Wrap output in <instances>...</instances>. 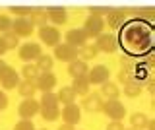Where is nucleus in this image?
I'll list each match as a JSON object with an SVG mask.
<instances>
[{
  "label": "nucleus",
  "mask_w": 155,
  "mask_h": 130,
  "mask_svg": "<svg viewBox=\"0 0 155 130\" xmlns=\"http://www.w3.org/2000/svg\"><path fill=\"white\" fill-rule=\"evenodd\" d=\"M116 45L124 52L122 56L136 60H145L155 51V29L153 23L130 18L124 22V25L118 29Z\"/></svg>",
  "instance_id": "obj_1"
},
{
  "label": "nucleus",
  "mask_w": 155,
  "mask_h": 130,
  "mask_svg": "<svg viewBox=\"0 0 155 130\" xmlns=\"http://www.w3.org/2000/svg\"><path fill=\"white\" fill-rule=\"evenodd\" d=\"M39 115L48 122L60 117V103L56 99V93H43L41 101H39Z\"/></svg>",
  "instance_id": "obj_2"
},
{
  "label": "nucleus",
  "mask_w": 155,
  "mask_h": 130,
  "mask_svg": "<svg viewBox=\"0 0 155 130\" xmlns=\"http://www.w3.org/2000/svg\"><path fill=\"white\" fill-rule=\"evenodd\" d=\"M101 113H103L105 117H109L110 120H120V122H122V118L126 117V107L118 99H107L103 103Z\"/></svg>",
  "instance_id": "obj_3"
},
{
  "label": "nucleus",
  "mask_w": 155,
  "mask_h": 130,
  "mask_svg": "<svg viewBox=\"0 0 155 130\" xmlns=\"http://www.w3.org/2000/svg\"><path fill=\"white\" fill-rule=\"evenodd\" d=\"M84 33L87 35V39H97V37L103 33L105 29V20L103 18H99V16H93V14H89L87 16V20L84 22Z\"/></svg>",
  "instance_id": "obj_4"
},
{
  "label": "nucleus",
  "mask_w": 155,
  "mask_h": 130,
  "mask_svg": "<svg viewBox=\"0 0 155 130\" xmlns=\"http://www.w3.org/2000/svg\"><path fill=\"white\" fill-rule=\"evenodd\" d=\"M41 55H43V51H41V45H39V43H31V41H29V43L19 45V49H18V56L23 62H27V64H31L33 60H37Z\"/></svg>",
  "instance_id": "obj_5"
},
{
  "label": "nucleus",
  "mask_w": 155,
  "mask_h": 130,
  "mask_svg": "<svg viewBox=\"0 0 155 130\" xmlns=\"http://www.w3.org/2000/svg\"><path fill=\"white\" fill-rule=\"evenodd\" d=\"M87 80H89V85H101V84H105V82H109L110 80V70H109V66H105V64H97L93 66V68H89L87 70Z\"/></svg>",
  "instance_id": "obj_6"
},
{
  "label": "nucleus",
  "mask_w": 155,
  "mask_h": 130,
  "mask_svg": "<svg viewBox=\"0 0 155 130\" xmlns=\"http://www.w3.org/2000/svg\"><path fill=\"white\" fill-rule=\"evenodd\" d=\"M95 47H97L99 52H107V55H113V52H116V49H118L116 37L113 33H105V31L95 39Z\"/></svg>",
  "instance_id": "obj_7"
},
{
  "label": "nucleus",
  "mask_w": 155,
  "mask_h": 130,
  "mask_svg": "<svg viewBox=\"0 0 155 130\" xmlns=\"http://www.w3.org/2000/svg\"><path fill=\"white\" fill-rule=\"evenodd\" d=\"M39 39L45 43L47 47H56V45H60L62 35H60V31H58V27H54V25H45V27H41V29H39Z\"/></svg>",
  "instance_id": "obj_8"
},
{
  "label": "nucleus",
  "mask_w": 155,
  "mask_h": 130,
  "mask_svg": "<svg viewBox=\"0 0 155 130\" xmlns=\"http://www.w3.org/2000/svg\"><path fill=\"white\" fill-rule=\"evenodd\" d=\"M18 115L21 117L23 120H33V117L39 115V101L35 97L31 99H23L18 107Z\"/></svg>",
  "instance_id": "obj_9"
},
{
  "label": "nucleus",
  "mask_w": 155,
  "mask_h": 130,
  "mask_svg": "<svg viewBox=\"0 0 155 130\" xmlns=\"http://www.w3.org/2000/svg\"><path fill=\"white\" fill-rule=\"evenodd\" d=\"M52 58H56V60H60V62H68V64H70V62L78 60V49L66 45V43H60V45L54 47V56H52Z\"/></svg>",
  "instance_id": "obj_10"
},
{
  "label": "nucleus",
  "mask_w": 155,
  "mask_h": 130,
  "mask_svg": "<svg viewBox=\"0 0 155 130\" xmlns=\"http://www.w3.org/2000/svg\"><path fill=\"white\" fill-rule=\"evenodd\" d=\"M64 43L70 47H74V49H81L84 45H87V35L84 33V29H78V27H74V29H68L66 35H64Z\"/></svg>",
  "instance_id": "obj_11"
},
{
  "label": "nucleus",
  "mask_w": 155,
  "mask_h": 130,
  "mask_svg": "<svg viewBox=\"0 0 155 130\" xmlns=\"http://www.w3.org/2000/svg\"><path fill=\"white\" fill-rule=\"evenodd\" d=\"M60 117L64 120V124H70V126H76L81 120V109L78 107L76 103L72 105H64V109L60 111Z\"/></svg>",
  "instance_id": "obj_12"
},
{
  "label": "nucleus",
  "mask_w": 155,
  "mask_h": 130,
  "mask_svg": "<svg viewBox=\"0 0 155 130\" xmlns=\"http://www.w3.org/2000/svg\"><path fill=\"white\" fill-rule=\"evenodd\" d=\"M19 82H21V76H19V72L16 68H12V66H8L6 72L0 76V84H2L4 89H16L19 85Z\"/></svg>",
  "instance_id": "obj_13"
},
{
  "label": "nucleus",
  "mask_w": 155,
  "mask_h": 130,
  "mask_svg": "<svg viewBox=\"0 0 155 130\" xmlns=\"http://www.w3.org/2000/svg\"><path fill=\"white\" fill-rule=\"evenodd\" d=\"M128 20V14H126L124 10H118V8H113L109 14H107V23L105 25H109L110 29L118 31L120 27L124 25V22Z\"/></svg>",
  "instance_id": "obj_14"
},
{
  "label": "nucleus",
  "mask_w": 155,
  "mask_h": 130,
  "mask_svg": "<svg viewBox=\"0 0 155 130\" xmlns=\"http://www.w3.org/2000/svg\"><path fill=\"white\" fill-rule=\"evenodd\" d=\"M37 91H43V93H52V89L56 88V76L52 72H43L37 78Z\"/></svg>",
  "instance_id": "obj_15"
},
{
  "label": "nucleus",
  "mask_w": 155,
  "mask_h": 130,
  "mask_svg": "<svg viewBox=\"0 0 155 130\" xmlns=\"http://www.w3.org/2000/svg\"><path fill=\"white\" fill-rule=\"evenodd\" d=\"M103 103H105V99L101 97V93H87L84 97V101H81V107L87 113H101Z\"/></svg>",
  "instance_id": "obj_16"
},
{
  "label": "nucleus",
  "mask_w": 155,
  "mask_h": 130,
  "mask_svg": "<svg viewBox=\"0 0 155 130\" xmlns=\"http://www.w3.org/2000/svg\"><path fill=\"white\" fill-rule=\"evenodd\" d=\"M33 29H35V27L29 22V18H16V20L12 22V31L16 33L18 37H31Z\"/></svg>",
  "instance_id": "obj_17"
},
{
  "label": "nucleus",
  "mask_w": 155,
  "mask_h": 130,
  "mask_svg": "<svg viewBox=\"0 0 155 130\" xmlns=\"http://www.w3.org/2000/svg\"><path fill=\"white\" fill-rule=\"evenodd\" d=\"M47 18H48V22L51 23H54V27L56 25H64V23L68 22V12H66V8H48L47 10Z\"/></svg>",
  "instance_id": "obj_18"
},
{
  "label": "nucleus",
  "mask_w": 155,
  "mask_h": 130,
  "mask_svg": "<svg viewBox=\"0 0 155 130\" xmlns=\"http://www.w3.org/2000/svg\"><path fill=\"white\" fill-rule=\"evenodd\" d=\"M29 22L33 23V27H45L48 18H47V10H43V8H33L31 14H29Z\"/></svg>",
  "instance_id": "obj_19"
},
{
  "label": "nucleus",
  "mask_w": 155,
  "mask_h": 130,
  "mask_svg": "<svg viewBox=\"0 0 155 130\" xmlns=\"http://www.w3.org/2000/svg\"><path fill=\"white\" fill-rule=\"evenodd\" d=\"M101 97H105V99H118V95H120V88L114 84V82H105V84H101Z\"/></svg>",
  "instance_id": "obj_20"
},
{
  "label": "nucleus",
  "mask_w": 155,
  "mask_h": 130,
  "mask_svg": "<svg viewBox=\"0 0 155 130\" xmlns=\"http://www.w3.org/2000/svg\"><path fill=\"white\" fill-rule=\"evenodd\" d=\"M18 93L21 95L23 99H31V97H35V93H37V84H35V82L21 80V82H19V85H18Z\"/></svg>",
  "instance_id": "obj_21"
},
{
  "label": "nucleus",
  "mask_w": 155,
  "mask_h": 130,
  "mask_svg": "<svg viewBox=\"0 0 155 130\" xmlns=\"http://www.w3.org/2000/svg\"><path fill=\"white\" fill-rule=\"evenodd\" d=\"M70 88L74 89L76 95H84V97H85V95L89 93V80H87V74L80 76V78H74V82H72Z\"/></svg>",
  "instance_id": "obj_22"
},
{
  "label": "nucleus",
  "mask_w": 155,
  "mask_h": 130,
  "mask_svg": "<svg viewBox=\"0 0 155 130\" xmlns=\"http://www.w3.org/2000/svg\"><path fill=\"white\" fill-rule=\"evenodd\" d=\"M87 62H84V60H74V62H70L68 64V74L72 76V78H80V76H85L87 74Z\"/></svg>",
  "instance_id": "obj_23"
},
{
  "label": "nucleus",
  "mask_w": 155,
  "mask_h": 130,
  "mask_svg": "<svg viewBox=\"0 0 155 130\" xmlns=\"http://www.w3.org/2000/svg\"><path fill=\"white\" fill-rule=\"evenodd\" d=\"M78 95L74 93V89L70 88V85H64V88H60V91L56 93V99H58V103H62V105H72L76 101Z\"/></svg>",
  "instance_id": "obj_24"
},
{
  "label": "nucleus",
  "mask_w": 155,
  "mask_h": 130,
  "mask_svg": "<svg viewBox=\"0 0 155 130\" xmlns=\"http://www.w3.org/2000/svg\"><path fill=\"white\" fill-rule=\"evenodd\" d=\"M149 122V117L145 113H132V117H130V126L136 128V130H145V126H147Z\"/></svg>",
  "instance_id": "obj_25"
},
{
  "label": "nucleus",
  "mask_w": 155,
  "mask_h": 130,
  "mask_svg": "<svg viewBox=\"0 0 155 130\" xmlns=\"http://www.w3.org/2000/svg\"><path fill=\"white\" fill-rule=\"evenodd\" d=\"M52 66H54V58H52L51 55H41L35 60V68L41 72V74H43V72H51Z\"/></svg>",
  "instance_id": "obj_26"
},
{
  "label": "nucleus",
  "mask_w": 155,
  "mask_h": 130,
  "mask_svg": "<svg viewBox=\"0 0 155 130\" xmlns=\"http://www.w3.org/2000/svg\"><path fill=\"white\" fill-rule=\"evenodd\" d=\"M99 55V51H97V47L95 45H84L81 49H78V58L80 60H84V62H87V60H91V58H95V56Z\"/></svg>",
  "instance_id": "obj_27"
},
{
  "label": "nucleus",
  "mask_w": 155,
  "mask_h": 130,
  "mask_svg": "<svg viewBox=\"0 0 155 130\" xmlns=\"http://www.w3.org/2000/svg\"><path fill=\"white\" fill-rule=\"evenodd\" d=\"M0 39H2L6 51H16V49H19V37L14 31H8V33H4V35H0Z\"/></svg>",
  "instance_id": "obj_28"
},
{
  "label": "nucleus",
  "mask_w": 155,
  "mask_h": 130,
  "mask_svg": "<svg viewBox=\"0 0 155 130\" xmlns=\"http://www.w3.org/2000/svg\"><path fill=\"white\" fill-rule=\"evenodd\" d=\"M143 91V85L138 84V82H130V84L124 85V95L126 97H140Z\"/></svg>",
  "instance_id": "obj_29"
},
{
  "label": "nucleus",
  "mask_w": 155,
  "mask_h": 130,
  "mask_svg": "<svg viewBox=\"0 0 155 130\" xmlns=\"http://www.w3.org/2000/svg\"><path fill=\"white\" fill-rule=\"evenodd\" d=\"M39 74H41V72L35 68V64H25V66L21 68V78L27 80V82H37Z\"/></svg>",
  "instance_id": "obj_30"
},
{
  "label": "nucleus",
  "mask_w": 155,
  "mask_h": 130,
  "mask_svg": "<svg viewBox=\"0 0 155 130\" xmlns=\"http://www.w3.org/2000/svg\"><path fill=\"white\" fill-rule=\"evenodd\" d=\"M31 10H33V8H27V6H12V8H10V12H12L16 18H29Z\"/></svg>",
  "instance_id": "obj_31"
},
{
  "label": "nucleus",
  "mask_w": 155,
  "mask_h": 130,
  "mask_svg": "<svg viewBox=\"0 0 155 130\" xmlns=\"http://www.w3.org/2000/svg\"><path fill=\"white\" fill-rule=\"evenodd\" d=\"M8 31H12V20L4 14H0V35H4Z\"/></svg>",
  "instance_id": "obj_32"
},
{
  "label": "nucleus",
  "mask_w": 155,
  "mask_h": 130,
  "mask_svg": "<svg viewBox=\"0 0 155 130\" xmlns=\"http://www.w3.org/2000/svg\"><path fill=\"white\" fill-rule=\"evenodd\" d=\"M113 8H105V6H91L89 8V14H93V16H99V18H103V16H107Z\"/></svg>",
  "instance_id": "obj_33"
},
{
  "label": "nucleus",
  "mask_w": 155,
  "mask_h": 130,
  "mask_svg": "<svg viewBox=\"0 0 155 130\" xmlns=\"http://www.w3.org/2000/svg\"><path fill=\"white\" fill-rule=\"evenodd\" d=\"M14 130H35V124H33V120H19V122H16V126H14Z\"/></svg>",
  "instance_id": "obj_34"
},
{
  "label": "nucleus",
  "mask_w": 155,
  "mask_h": 130,
  "mask_svg": "<svg viewBox=\"0 0 155 130\" xmlns=\"http://www.w3.org/2000/svg\"><path fill=\"white\" fill-rule=\"evenodd\" d=\"M118 82L126 85V84H130V82H134V78H132V74H130L128 70H120L118 72Z\"/></svg>",
  "instance_id": "obj_35"
},
{
  "label": "nucleus",
  "mask_w": 155,
  "mask_h": 130,
  "mask_svg": "<svg viewBox=\"0 0 155 130\" xmlns=\"http://www.w3.org/2000/svg\"><path fill=\"white\" fill-rule=\"evenodd\" d=\"M107 130H124V124L120 122V120H110V122L107 124Z\"/></svg>",
  "instance_id": "obj_36"
},
{
  "label": "nucleus",
  "mask_w": 155,
  "mask_h": 130,
  "mask_svg": "<svg viewBox=\"0 0 155 130\" xmlns=\"http://www.w3.org/2000/svg\"><path fill=\"white\" fill-rule=\"evenodd\" d=\"M6 107H8V95L0 89V111H4Z\"/></svg>",
  "instance_id": "obj_37"
},
{
  "label": "nucleus",
  "mask_w": 155,
  "mask_h": 130,
  "mask_svg": "<svg viewBox=\"0 0 155 130\" xmlns=\"http://www.w3.org/2000/svg\"><path fill=\"white\" fill-rule=\"evenodd\" d=\"M8 66H10V64H6V62H4L2 58H0V76H2L4 72H6V68H8Z\"/></svg>",
  "instance_id": "obj_38"
},
{
  "label": "nucleus",
  "mask_w": 155,
  "mask_h": 130,
  "mask_svg": "<svg viewBox=\"0 0 155 130\" xmlns=\"http://www.w3.org/2000/svg\"><path fill=\"white\" fill-rule=\"evenodd\" d=\"M2 55H6V47H4L2 39H0V58H2Z\"/></svg>",
  "instance_id": "obj_39"
},
{
  "label": "nucleus",
  "mask_w": 155,
  "mask_h": 130,
  "mask_svg": "<svg viewBox=\"0 0 155 130\" xmlns=\"http://www.w3.org/2000/svg\"><path fill=\"white\" fill-rule=\"evenodd\" d=\"M58 130H76V126H70V124H62Z\"/></svg>",
  "instance_id": "obj_40"
},
{
  "label": "nucleus",
  "mask_w": 155,
  "mask_h": 130,
  "mask_svg": "<svg viewBox=\"0 0 155 130\" xmlns=\"http://www.w3.org/2000/svg\"><path fill=\"white\" fill-rule=\"evenodd\" d=\"M145 130H155V122H153V120H149V122H147V126H145Z\"/></svg>",
  "instance_id": "obj_41"
},
{
  "label": "nucleus",
  "mask_w": 155,
  "mask_h": 130,
  "mask_svg": "<svg viewBox=\"0 0 155 130\" xmlns=\"http://www.w3.org/2000/svg\"><path fill=\"white\" fill-rule=\"evenodd\" d=\"M124 130H136V128H132V126H128V128H124Z\"/></svg>",
  "instance_id": "obj_42"
},
{
  "label": "nucleus",
  "mask_w": 155,
  "mask_h": 130,
  "mask_svg": "<svg viewBox=\"0 0 155 130\" xmlns=\"http://www.w3.org/2000/svg\"><path fill=\"white\" fill-rule=\"evenodd\" d=\"M39 130H47V128H39Z\"/></svg>",
  "instance_id": "obj_43"
}]
</instances>
